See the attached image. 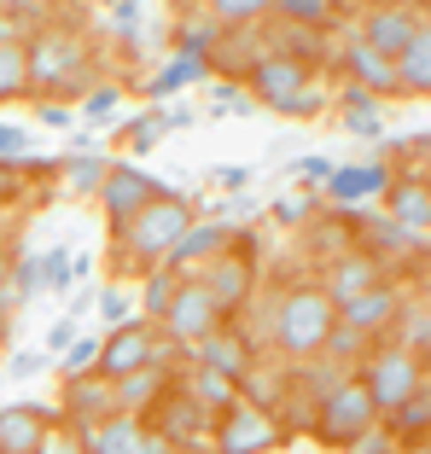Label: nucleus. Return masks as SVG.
<instances>
[{
  "label": "nucleus",
  "mask_w": 431,
  "mask_h": 454,
  "mask_svg": "<svg viewBox=\"0 0 431 454\" xmlns=\"http://www.w3.org/2000/svg\"><path fill=\"white\" fill-rule=\"evenodd\" d=\"M187 222H192L187 199H181V192H158V199L140 204L129 222L111 227V251H117V262L129 268V274H152V268L169 256V245L181 239Z\"/></svg>",
  "instance_id": "1"
},
{
  "label": "nucleus",
  "mask_w": 431,
  "mask_h": 454,
  "mask_svg": "<svg viewBox=\"0 0 431 454\" xmlns=\"http://www.w3.org/2000/svg\"><path fill=\"white\" fill-rule=\"evenodd\" d=\"M24 76L35 99H82L88 82H94V65H88V47L70 29H35L24 41Z\"/></svg>",
  "instance_id": "2"
},
{
  "label": "nucleus",
  "mask_w": 431,
  "mask_h": 454,
  "mask_svg": "<svg viewBox=\"0 0 431 454\" xmlns=\"http://www.w3.org/2000/svg\"><path fill=\"white\" fill-rule=\"evenodd\" d=\"M333 321H338V309L326 303L321 286H297V292H286L280 309H274V344H280L286 356L303 367V361L321 356V344H326V333H333Z\"/></svg>",
  "instance_id": "3"
},
{
  "label": "nucleus",
  "mask_w": 431,
  "mask_h": 454,
  "mask_svg": "<svg viewBox=\"0 0 431 454\" xmlns=\"http://www.w3.org/2000/svg\"><path fill=\"white\" fill-rule=\"evenodd\" d=\"M251 88L263 106L286 111V117H315L321 111V88H315V70L292 53H263L251 65Z\"/></svg>",
  "instance_id": "4"
},
{
  "label": "nucleus",
  "mask_w": 431,
  "mask_h": 454,
  "mask_svg": "<svg viewBox=\"0 0 431 454\" xmlns=\"http://www.w3.org/2000/svg\"><path fill=\"white\" fill-rule=\"evenodd\" d=\"M367 426H379V408H373V396H367V385L356 373L344 379V385L326 390V396L315 402V419H310V431L326 442V449H350Z\"/></svg>",
  "instance_id": "5"
},
{
  "label": "nucleus",
  "mask_w": 431,
  "mask_h": 454,
  "mask_svg": "<svg viewBox=\"0 0 431 454\" xmlns=\"http://www.w3.org/2000/svg\"><path fill=\"white\" fill-rule=\"evenodd\" d=\"M356 379L367 385V396H373L379 414H391L396 402H408L419 385H426V361L408 356V349H396V344H385V349H373V356H367V367Z\"/></svg>",
  "instance_id": "6"
},
{
  "label": "nucleus",
  "mask_w": 431,
  "mask_h": 454,
  "mask_svg": "<svg viewBox=\"0 0 431 454\" xmlns=\"http://www.w3.org/2000/svg\"><path fill=\"white\" fill-rule=\"evenodd\" d=\"M222 321H228V315L216 309V297L204 292L199 274H192V280H176V297H169V309H163L158 333H169L176 344H199V338H210Z\"/></svg>",
  "instance_id": "7"
},
{
  "label": "nucleus",
  "mask_w": 431,
  "mask_h": 454,
  "mask_svg": "<svg viewBox=\"0 0 431 454\" xmlns=\"http://www.w3.org/2000/svg\"><path fill=\"white\" fill-rule=\"evenodd\" d=\"M274 442H280V426L256 402H228L222 419H216V449L222 454H269Z\"/></svg>",
  "instance_id": "8"
},
{
  "label": "nucleus",
  "mask_w": 431,
  "mask_h": 454,
  "mask_svg": "<svg viewBox=\"0 0 431 454\" xmlns=\"http://www.w3.org/2000/svg\"><path fill=\"white\" fill-rule=\"evenodd\" d=\"M117 414V390H111V379L99 373H76L65 385V426L76 431V437H88V431L99 426V419Z\"/></svg>",
  "instance_id": "9"
},
{
  "label": "nucleus",
  "mask_w": 431,
  "mask_h": 454,
  "mask_svg": "<svg viewBox=\"0 0 431 454\" xmlns=\"http://www.w3.org/2000/svg\"><path fill=\"white\" fill-rule=\"evenodd\" d=\"M152 333H158L152 321H129V326H117V333L99 344L94 373H99V379H122V373H135V367H152Z\"/></svg>",
  "instance_id": "10"
},
{
  "label": "nucleus",
  "mask_w": 431,
  "mask_h": 454,
  "mask_svg": "<svg viewBox=\"0 0 431 454\" xmlns=\"http://www.w3.org/2000/svg\"><path fill=\"white\" fill-rule=\"evenodd\" d=\"M379 280H391V274H385V268H379L367 251H344V256H333V262H326L321 292H326V303H333V309H344V303H356L362 292H373Z\"/></svg>",
  "instance_id": "11"
},
{
  "label": "nucleus",
  "mask_w": 431,
  "mask_h": 454,
  "mask_svg": "<svg viewBox=\"0 0 431 454\" xmlns=\"http://www.w3.org/2000/svg\"><path fill=\"white\" fill-rule=\"evenodd\" d=\"M419 29H426V18H419V12H408V6H391V0H385L379 12L362 18L356 41H362V47H373V53H385V59H396L408 41L419 35Z\"/></svg>",
  "instance_id": "12"
},
{
  "label": "nucleus",
  "mask_w": 431,
  "mask_h": 454,
  "mask_svg": "<svg viewBox=\"0 0 431 454\" xmlns=\"http://www.w3.org/2000/svg\"><path fill=\"white\" fill-rule=\"evenodd\" d=\"M192 367H210V373L245 385V379H251V344H245V338L222 321L210 338H199V344H192Z\"/></svg>",
  "instance_id": "13"
},
{
  "label": "nucleus",
  "mask_w": 431,
  "mask_h": 454,
  "mask_svg": "<svg viewBox=\"0 0 431 454\" xmlns=\"http://www.w3.org/2000/svg\"><path fill=\"white\" fill-rule=\"evenodd\" d=\"M158 181H152L146 169H129V163H111V175H106V187H99V204H106V215H111V227L117 222H129V215L140 210V204H152L158 199Z\"/></svg>",
  "instance_id": "14"
},
{
  "label": "nucleus",
  "mask_w": 431,
  "mask_h": 454,
  "mask_svg": "<svg viewBox=\"0 0 431 454\" xmlns=\"http://www.w3.org/2000/svg\"><path fill=\"white\" fill-rule=\"evenodd\" d=\"M199 286L216 297V309H222V315H233V309H245L256 274H251V262H245V256H210V262L199 268Z\"/></svg>",
  "instance_id": "15"
},
{
  "label": "nucleus",
  "mask_w": 431,
  "mask_h": 454,
  "mask_svg": "<svg viewBox=\"0 0 431 454\" xmlns=\"http://www.w3.org/2000/svg\"><path fill=\"white\" fill-rule=\"evenodd\" d=\"M396 309H403V292H396L391 280H379L373 292H362L356 303H344V309H338V321H344V326H356L362 338H379L385 326L396 321Z\"/></svg>",
  "instance_id": "16"
},
{
  "label": "nucleus",
  "mask_w": 431,
  "mask_h": 454,
  "mask_svg": "<svg viewBox=\"0 0 431 454\" xmlns=\"http://www.w3.org/2000/svg\"><path fill=\"white\" fill-rule=\"evenodd\" d=\"M222 245H228V222L216 215V222H187L181 227V239L169 245V256H163V268H204L210 256H222Z\"/></svg>",
  "instance_id": "17"
},
{
  "label": "nucleus",
  "mask_w": 431,
  "mask_h": 454,
  "mask_svg": "<svg viewBox=\"0 0 431 454\" xmlns=\"http://www.w3.org/2000/svg\"><path fill=\"white\" fill-rule=\"evenodd\" d=\"M204 419H210V414H204L199 402H192L181 385H169V390H163V402H158V426H152V431H158V437H169L181 449V442H199Z\"/></svg>",
  "instance_id": "18"
},
{
  "label": "nucleus",
  "mask_w": 431,
  "mask_h": 454,
  "mask_svg": "<svg viewBox=\"0 0 431 454\" xmlns=\"http://www.w3.org/2000/svg\"><path fill=\"white\" fill-rule=\"evenodd\" d=\"M53 426L47 408H29V402H6L0 408V454H35L41 431Z\"/></svg>",
  "instance_id": "19"
},
{
  "label": "nucleus",
  "mask_w": 431,
  "mask_h": 454,
  "mask_svg": "<svg viewBox=\"0 0 431 454\" xmlns=\"http://www.w3.org/2000/svg\"><path fill=\"white\" fill-rule=\"evenodd\" d=\"M169 385H176V379L163 373V367H135V373L111 379V390H117V414H140V408H158Z\"/></svg>",
  "instance_id": "20"
},
{
  "label": "nucleus",
  "mask_w": 431,
  "mask_h": 454,
  "mask_svg": "<svg viewBox=\"0 0 431 454\" xmlns=\"http://www.w3.org/2000/svg\"><path fill=\"white\" fill-rule=\"evenodd\" d=\"M385 199H391V222L396 227H408V233H426V227H431V187H426V175H414V181H396V175H391Z\"/></svg>",
  "instance_id": "21"
},
{
  "label": "nucleus",
  "mask_w": 431,
  "mask_h": 454,
  "mask_svg": "<svg viewBox=\"0 0 431 454\" xmlns=\"http://www.w3.org/2000/svg\"><path fill=\"white\" fill-rule=\"evenodd\" d=\"M140 442H146V426L135 414H111L82 437V454H140Z\"/></svg>",
  "instance_id": "22"
},
{
  "label": "nucleus",
  "mask_w": 431,
  "mask_h": 454,
  "mask_svg": "<svg viewBox=\"0 0 431 454\" xmlns=\"http://www.w3.org/2000/svg\"><path fill=\"white\" fill-rule=\"evenodd\" d=\"M344 65H350V76H356V88L362 94H403L396 88V65L385 53H373V47H362V41H350V53H344Z\"/></svg>",
  "instance_id": "23"
},
{
  "label": "nucleus",
  "mask_w": 431,
  "mask_h": 454,
  "mask_svg": "<svg viewBox=\"0 0 431 454\" xmlns=\"http://www.w3.org/2000/svg\"><path fill=\"white\" fill-rule=\"evenodd\" d=\"M391 65H396V88H408V94H431V24L408 41Z\"/></svg>",
  "instance_id": "24"
},
{
  "label": "nucleus",
  "mask_w": 431,
  "mask_h": 454,
  "mask_svg": "<svg viewBox=\"0 0 431 454\" xmlns=\"http://www.w3.org/2000/svg\"><path fill=\"white\" fill-rule=\"evenodd\" d=\"M379 419L391 426V437H396V442H414V437H426V426H431V390L419 385L408 402H396L391 414H379Z\"/></svg>",
  "instance_id": "25"
},
{
  "label": "nucleus",
  "mask_w": 431,
  "mask_h": 454,
  "mask_svg": "<svg viewBox=\"0 0 431 454\" xmlns=\"http://www.w3.org/2000/svg\"><path fill=\"white\" fill-rule=\"evenodd\" d=\"M181 390H187V396L199 402L204 414H222L228 402H239V385H233V379H222V373H210V367H192Z\"/></svg>",
  "instance_id": "26"
},
{
  "label": "nucleus",
  "mask_w": 431,
  "mask_h": 454,
  "mask_svg": "<svg viewBox=\"0 0 431 454\" xmlns=\"http://www.w3.org/2000/svg\"><path fill=\"white\" fill-rule=\"evenodd\" d=\"M391 326H396V338H403L396 349H408V356H419V361H426V349H431V309H426V297L403 303Z\"/></svg>",
  "instance_id": "27"
},
{
  "label": "nucleus",
  "mask_w": 431,
  "mask_h": 454,
  "mask_svg": "<svg viewBox=\"0 0 431 454\" xmlns=\"http://www.w3.org/2000/svg\"><path fill=\"white\" fill-rule=\"evenodd\" d=\"M333 199H367V192H385L391 187V175H385V163H367V169H333Z\"/></svg>",
  "instance_id": "28"
},
{
  "label": "nucleus",
  "mask_w": 431,
  "mask_h": 454,
  "mask_svg": "<svg viewBox=\"0 0 431 454\" xmlns=\"http://www.w3.org/2000/svg\"><path fill=\"white\" fill-rule=\"evenodd\" d=\"M344 129L350 134H362V140H379V129H385V117H379V99L373 94H362V88H344Z\"/></svg>",
  "instance_id": "29"
},
{
  "label": "nucleus",
  "mask_w": 431,
  "mask_h": 454,
  "mask_svg": "<svg viewBox=\"0 0 431 454\" xmlns=\"http://www.w3.org/2000/svg\"><path fill=\"white\" fill-rule=\"evenodd\" d=\"M199 76H204V59H187V53H176V59H163V70L146 82V94H152V99H163V94H181V88H192Z\"/></svg>",
  "instance_id": "30"
},
{
  "label": "nucleus",
  "mask_w": 431,
  "mask_h": 454,
  "mask_svg": "<svg viewBox=\"0 0 431 454\" xmlns=\"http://www.w3.org/2000/svg\"><path fill=\"white\" fill-rule=\"evenodd\" d=\"M106 175H111V163L99 158V152H76V158L65 163V187L88 199V192H99V187H106Z\"/></svg>",
  "instance_id": "31"
},
{
  "label": "nucleus",
  "mask_w": 431,
  "mask_h": 454,
  "mask_svg": "<svg viewBox=\"0 0 431 454\" xmlns=\"http://www.w3.org/2000/svg\"><path fill=\"white\" fill-rule=\"evenodd\" d=\"M367 344H373V338H362L356 333V326H344V321H333V333H326V344H321V356L326 361H338V367H344V373H350L356 361L367 356Z\"/></svg>",
  "instance_id": "32"
},
{
  "label": "nucleus",
  "mask_w": 431,
  "mask_h": 454,
  "mask_svg": "<svg viewBox=\"0 0 431 454\" xmlns=\"http://www.w3.org/2000/svg\"><path fill=\"white\" fill-rule=\"evenodd\" d=\"M29 94V76H24V47L0 41V106L6 99H24Z\"/></svg>",
  "instance_id": "33"
},
{
  "label": "nucleus",
  "mask_w": 431,
  "mask_h": 454,
  "mask_svg": "<svg viewBox=\"0 0 431 454\" xmlns=\"http://www.w3.org/2000/svg\"><path fill=\"white\" fill-rule=\"evenodd\" d=\"M204 6H210V24H256L274 12V0H204Z\"/></svg>",
  "instance_id": "34"
},
{
  "label": "nucleus",
  "mask_w": 431,
  "mask_h": 454,
  "mask_svg": "<svg viewBox=\"0 0 431 454\" xmlns=\"http://www.w3.org/2000/svg\"><path fill=\"white\" fill-rule=\"evenodd\" d=\"M176 280H181V274H176V268H163V262L146 274V292H140V297H146V321L152 326L163 321V309H169V297H176Z\"/></svg>",
  "instance_id": "35"
},
{
  "label": "nucleus",
  "mask_w": 431,
  "mask_h": 454,
  "mask_svg": "<svg viewBox=\"0 0 431 454\" xmlns=\"http://www.w3.org/2000/svg\"><path fill=\"white\" fill-rule=\"evenodd\" d=\"M216 35H222V24H210V18H187V24H181V53H187V59H210Z\"/></svg>",
  "instance_id": "36"
},
{
  "label": "nucleus",
  "mask_w": 431,
  "mask_h": 454,
  "mask_svg": "<svg viewBox=\"0 0 431 454\" xmlns=\"http://www.w3.org/2000/svg\"><path fill=\"white\" fill-rule=\"evenodd\" d=\"M70 280H76V268H70V251H65V245H53V251L41 256V292H47V286L59 292V286H70Z\"/></svg>",
  "instance_id": "37"
},
{
  "label": "nucleus",
  "mask_w": 431,
  "mask_h": 454,
  "mask_svg": "<svg viewBox=\"0 0 431 454\" xmlns=\"http://www.w3.org/2000/svg\"><path fill=\"white\" fill-rule=\"evenodd\" d=\"M6 268H12V297L18 303L41 292V256H18V262H6Z\"/></svg>",
  "instance_id": "38"
},
{
  "label": "nucleus",
  "mask_w": 431,
  "mask_h": 454,
  "mask_svg": "<svg viewBox=\"0 0 431 454\" xmlns=\"http://www.w3.org/2000/svg\"><path fill=\"white\" fill-rule=\"evenodd\" d=\"M99 321H106L111 333L129 326V292H122V286H106V292H99Z\"/></svg>",
  "instance_id": "39"
},
{
  "label": "nucleus",
  "mask_w": 431,
  "mask_h": 454,
  "mask_svg": "<svg viewBox=\"0 0 431 454\" xmlns=\"http://www.w3.org/2000/svg\"><path fill=\"white\" fill-rule=\"evenodd\" d=\"M350 449H356V454H396V449H403V442H396V437H391V426L379 419V426H367L362 437L350 442Z\"/></svg>",
  "instance_id": "40"
},
{
  "label": "nucleus",
  "mask_w": 431,
  "mask_h": 454,
  "mask_svg": "<svg viewBox=\"0 0 431 454\" xmlns=\"http://www.w3.org/2000/svg\"><path fill=\"white\" fill-rule=\"evenodd\" d=\"M94 361H99V338H76V344L65 349V373H94Z\"/></svg>",
  "instance_id": "41"
},
{
  "label": "nucleus",
  "mask_w": 431,
  "mask_h": 454,
  "mask_svg": "<svg viewBox=\"0 0 431 454\" xmlns=\"http://www.w3.org/2000/svg\"><path fill=\"white\" fill-rule=\"evenodd\" d=\"M35 454H82V437L70 426H47L41 442H35Z\"/></svg>",
  "instance_id": "42"
},
{
  "label": "nucleus",
  "mask_w": 431,
  "mask_h": 454,
  "mask_svg": "<svg viewBox=\"0 0 431 454\" xmlns=\"http://www.w3.org/2000/svg\"><path fill=\"white\" fill-rule=\"evenodd\" d=\"M292 169L303 175V181H310V187H321V181H333V169H338V163H333V158H321V152H315V158H297Z\"/></svg>",
  "instance_id": "43"
},
{
  "label": "nucleus",
  "mask_w": 431,
  "mask_h": 454,
  "mask_svg": "<svg viewBox=\"0 0 431 454\" xmlns=\"http://www.w3.org/2000/svg\"><path fill=\"white\" fill-rule=\"evenodd\" d=\"M41 367H47V356H35V349H18V356L6 361V373H12V379H29V373H41Z\"/></svg>",
  "instance_id": "44"
},
{
  "label": "nucleus",
  "mask_w": 431,
  "mask_h": 454,
  "mask_svg": "<svg viewBox=\"0 0 431 454\" xmlns=\"http://www.w3.org/2000/svg\"><path fill=\"white\" fill-rule=\"evenodd\" d=\"M35 117L47 129H70V106H59V99H35Z\"/></svg>",
  "instance_id": "45"
},
{
  "label": "nucleus",
  "mask_w": 431,
  "mask_h": 454,
  "mask_svg": "<svg viewBox=\"0 0 431 454\" xmlns=\"http://www.w3.org/2000/svg\"><path fill=\"white\" fill-rule=\"evenodd\" d=\"M24 146H29V140H24V129H12V122H0V163H12Z\"/></svg>",
  "instance_id": "46"
},
{
  "label": "nucleus",
  "mask_w": 431,
  "mask_h": 454,
  "mask_svg": "<svg viewBox=\"0 0 431 454\" xmlns=\"http://www.w3.org/2000/svg\"><path fill=\"white\" fill-rule=\"evenodd\" d=\"M210 111H251V94H239V88H216Z\"/></svg>",
  "instance_id": "47"
},
{
  "label": "nucleus",
  "mask_w": 431,
  "mask_h": 454,
  "mask_svg": "<svg viewBox=\"0 0 431 454\" xmlns=\"http://www.w3.org/2000/svg\"><path fill=\"white\" fill-rule=\"evenodd\" d=\"M111 106H117V94H111V88H99V94H82V117H106Z\"/></svg>",
  "instance_id": "48"
},
{
  "label": "nucleus",
  "mask_w": 431,
  "mask_h": 454,
  "mask_svg": "<svg viewBox=\"0 0 431 454\" xmlns=\"http://www.w3.org/2000/svg\"><path fill=\"white\" fill-rule=\"evenodd\" d=\"M216 181H222L228 192H245L251 187V169H245V163H228V169H216Z\"/></svg>",
  "instance_id": "49"
},
{
  "label": "nucleus",
  "mask_w": 431,
  "mask_h": 454,
  "mask_svg": "<svg viewBox=\"0 0 431 454\" xmlns=\"http://www.w3.org/2000/svg\"><path fill=\"white\" fill-rule=\"evenodd\" d=\"M274 215H280V222H303V215H310V199H303V192H292V199L274 204Z\"/></svg>",
  "instance_id": "50"
},
{
  "label": "nucleus",
  "mask_w": 431,
  "mask_h": 454,
  "mask_svg": "<svg viewBox=\"0 0 431 454\" xmlns=\"http://www.w3.org/2000/svg\"><path fill=\"white\" fill-rule=\"evenodd\" d=\"M53 0H0V12H24V18H47Z\"/></svg>",
  "instance_id": "51"
},
{
  "label": "nucleus",
  "mask_w": 431,
  "mask_h": 454,
  "mask_svg": "<svg viewBox=\"0 0 431 454\" xmlns=\"http://www.w3.org/2000/svg\"><path fill=\"white\" fill-rule=\"evenodd\" d=\"M129 47H135V53H158V47H163V24H146Z\"/></svg>",
  "instance_id": "52"
},
{
  "label": "nucleus",
  "mask_w": 431,
  "mask_h": 454,
  "mask_svg": "<svg viewBox=\"0 0 431 454\" xmlns=\"http://www.w3.org/2000/svg\"><path fill=\"white\" fill-rule=\"evenodd\" d=\"M18 297H12V268H6V256H0V315H12Z\"/></svg>",
  "instance_id": "53"
},
{
  "label": "nucleus",
  "mask_w": 431,
  "mask_h": 454,
  "mask_svg": "<svg viewBox=\"0 0 431 454\" xmlns=\"http://www.w3.org/2000/svg\"><path fill=\"white\" fill-rule=\"evenodd\" d=\"M70 344H76V326H70V321H59L53 333H47V349H70Z\"/></svg>",
  "instance_id": "54"
},
{
  "label": "nucleus",
  "mask_w": 431,
  "mask_h": 454,
  "mask_svg": "<svg viewBox=\"0 0 431 454\" xmlns=\"http://www.w3.org/2000/svg\"><path fill=\"white\" fill-rule=\"evenodd\" d=\"M140 454H176V442H169V437H158V431L146 426V442H140Z\"/></svg>",
  "instance_id": "55"
},
{
  "label": "nucleus",
  "mask_w": 431,
  "mask_h": 454,
  "mask_svg": "<svg viewBox=\"0 0 431 454\" xmlns=\"http://www.w3.org/2000/svg\"><path fill=\"white\" fill-rule=\"evenodd\" d=\"M117 24H122V29L140 24V0H117Z\"/></svg>",
  "instance_id": "56"
},
{
  "label": "nucleus",
  "mask_w": 431,
  "mask_h": 454,
  "mask_svg": "<svg viewBox=\"0 0 431 454\" xmlns=\"http://www.w3.org/2000/svg\"><path fill=\"white\" fill-rule=\"evenodd\" d=\"M18 187V175H12V163H0V199H6V192Z\"/></svg>",
  "instance_id": "57"
},
{
  "label": "nucleus",
  "mask_w": 431,
  "mask_h": 454,
  "mask_svg": "<svg viewBox=\"0 0 431 454\" xmlns=\"http://www.w3.org/2000/svg\"><path fill=\"white\" fill-rule=\"evenodd\" d=\"M396 454H431V449H426V437H414V442H403Z\"/></svg>",
  "instance_id": "58"
},
{
  "label": "nucleus",
  "mask_w": 431,
  "mask_h": 454,
  "mask_svg": "<svg viewBox=\"0 0 431 454\" xmlns=\"http://www.w3.org/2000/svg\"><path fill=\"white\" fill-rule=\"evenodd\" d=\"M391 6H408V12H419V6H426V0H391Z\"/></svg>",
  "instance_id": "59"
},
{
  "label": "nucleus",
  "mask_w": 431,
  "mask_h": 454,
  "mask_svg": "<svg viewBox=\"0 0 431 454\" xmlns=\"http://www.w3.org/2000/svg\"><path fill=\"white\" fill-rule=\"evenodd\" d=\"M111 6H117V0H111Z\"/></svg>",
  "instance_id": "60"
},
{
  "label": "nucleus",
  "mask_w": 431,
  "mask_h": 454,
  "mask_svg": "<svg viewBox=\"0 0 431 454\" xmlns=\"http://www.w3.org/2000/svg\"><path fill=\"white\" fill-rule=\"evenodd\" d=\"M199 454H204V449H199Z\"/></svg>",
  "instance_id": "61"
}]
</instances>
